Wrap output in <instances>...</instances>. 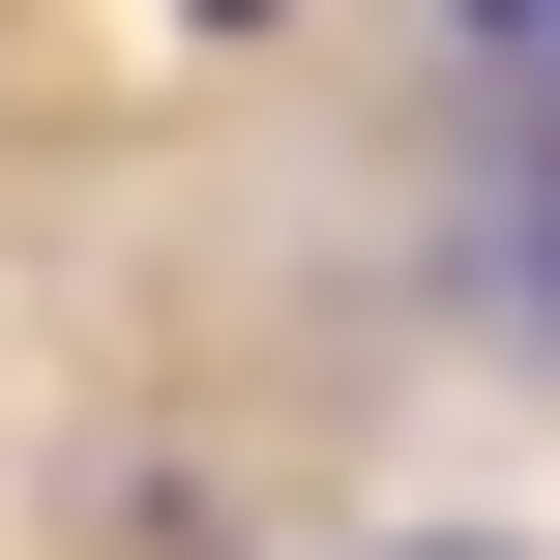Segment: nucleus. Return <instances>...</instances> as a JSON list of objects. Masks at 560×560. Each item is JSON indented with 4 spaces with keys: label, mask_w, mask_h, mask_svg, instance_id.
Wrapping results in <instances>:
<instances>
[{
    "label": "nucleus",
    "mask_w": 560,
    "mask_h": 560,
    "mask_svg": "<svg viewBox=\"0 0 560 560\" xmlns=\"http://www.w3.org/2000/svg\"><path fill=\"white\" fill-rule=\"evenodd\" d=\"M207 30H266V0H207Z\"/></svg>",
    "instance_id": "2"
},
{
    "label": "nucleus",
    "mask_w": 560,
    "mask_h": 560,
    "mask_svg": "<svg viewBox=\"0 0 560 560\" xmlns=\"http://www.w3.org/2000/svg\"><path fill=\"white\" fill-rule=\"evenodd\" d=\"M472 30H532V59H560V0H472Z\"/></svg>",
    "instance_id": "1"
}]
</instances>
